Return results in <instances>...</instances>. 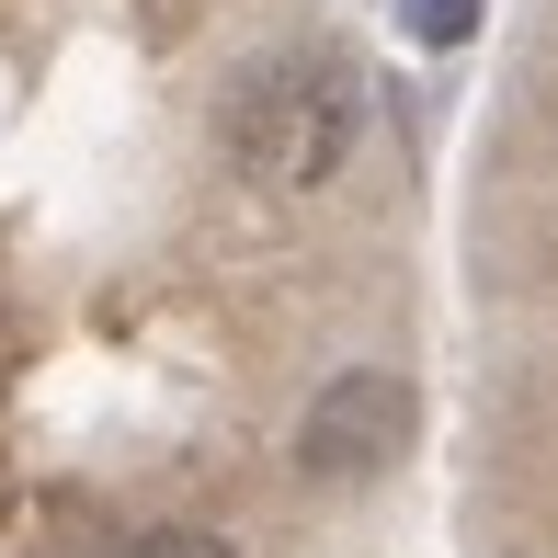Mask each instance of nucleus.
Wrapping results in <instances>:
<instances>
[{
	"mask_svg": "<svg viewBox=\"0 0 558 558\" xmlns=\"http://www.w3.org/2000/svg\"><path fill=\"white\" fill-rule=\"evenodd\" d=\"M399 445H411V376H388V365H342L296 411V468L308 478H376Z\"/></svg>",
	"mask_w": 558,
	"mask_h": 558,
	"instance_id": "obj_2",
	"label": "nucleus"
},
{
	"mask_svg": "<svg viewBox=\"0 0 558 558\" xmlns=\"http://www.w3.org/2000/svg\"><path fill=\"white\" fill-rule=\"evenodd\" d=\"M217 148L263 194H331L342 160L365 148V69H353L331 35L319 46H263V58L217 92Z\"/></svg>",
	"mask_w": 558,
	"mask_h": 558,
	"instance_id": "obj_1",
	"label": "nucleus"
},
{
	"mask_svg": "<svg viewBox=\"0 0 558 558\" xmlns=\"http://www.w3.org/2000/svg\"><path fill=\"white\" fill-rule=\"evenodd\" d=\"M114 558H240V547L206 536V524H148V536H125Z\"/></svg>",
	"mask_w": 558,
	"mask_h": 558,
	"instance_id": "obj_4",
	"label": "nucleus"
},
{
	"mask_svg": "<svg viewBox=\"0 0 558 558\" xmlns=\"http://www.w3.org/2000/svg\"><path fill=\"white\" fill-rule=\"evenodd\" d=\"M478 12H490V0H399V35L434 46V58H456V46L478 35Z\"/></svg>",
	"mask_w": 558,
	"mask_h": 558,
	"instance_id": "obj_3",
	"label": "nucleus"
}]
</instances>
